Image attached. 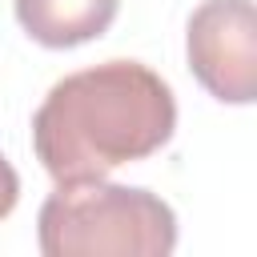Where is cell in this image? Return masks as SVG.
I'll return each mask as SVG.
<instances>
[{
  "label": "cell",
  "mask_w": 257,
  "mask_h": 257,
  "mask_svg": "<svg viewBox=\"0 0 257 257\" xmlns=\"http://www.w3.org/2000/svg\"><path fill=\"white\" fill-rule=\"evenodd\" d=\"M16 201H20V177H16L12 161L0 153V221L16 209Z\"/></svg>",
  "instance_id": "cell-5"
},
{
  "label": "cell",
  "mask_w": 257,
  "mask_h": 257,
  "mask_svg": "<svg viewBox=\"0 0 257 257\" xmlns=\"http://www.w3.org/2000/svg\"><path fill=\"white\" fill-rule=\"evenodd\" d=\"M36 241L44 257H169L177 217L149 189L104 177L64 181L40 205Z\"/></svg>",
  "instance_id": "cell-2"
},
{
  "label": "cell",
  "mask_w": 257,
  "mask_h": 257,
  "mask_svg": "<svg viewBox=\"0 0 257 257\" xmlns=\"http://www.w3.org/2000/svg\"><path fill=\"white\" fill-rule=\"evenodd\" d=\"M20 28L44 48H76L104 36L120 0H12Z\"/></svg>",
  "instance_id": "cell-4"
},
{
  "label": "cell",
  "mask_w": 257,
  "mask_h": 257,
  "mask_svg": "<svg viewBox=\"0 0 257 257\" xmlns=\"http://www.w3.org/2000/svg\"><path fill=\"white\" fill-rule=\"evenodd\" d=\"M173 128V88L141 60H104L48 88L32 112V149L44 173L64 185L153 157Z\"/></svg>",
  "instance_id": "cell-1"
},
{
  "label": "cell",
  "mask_w": 257,
  "mask_h": 257,
  "mask_svg": "<svg viewBox=\"0 0 257 257\" xmlns=\"http://www.w3.org/2000/svg\"><path fill=\"white\" fill-rule=\"evenodd\" d=\"M185 56L209 96H217L221 104H253L257 96L253 0H201L185 24Z\"/></svg>",
  "instance_id": "cell-3"
}]
</instances>
